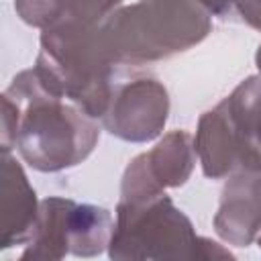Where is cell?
Segmentation results:
<instances>
[{
	"mask_svg": "<svg viewBox=\"0 0 261 261\" xmlns=\"http://www.w3.org/2000/svg\"><path fill=\"white\" fill-rule=\"evenodd\" d=\"M110 259H202V237L167 194L116 206Z\"/></svg>",
	"mask_w": 261,
	"mask_h": 261,
	"instance_id": "277c9868",
	"label": "cell"
},
{
	"mask_svg": "<svg viewBox=\"0 0 261 261\" xmlns=\"http://www.w3.org/2000/svg\"><path fill=\"white\" fill-rule=\"evenodd\" d=\"M120 4V0H63V18L82 24H102Z\"/></svg>",
	"mask_w": 261,
	"mask_h": 261,
	"instance_id": "5bb4252c",
	"label": "cell"
},
{
	"mask_svg": "<svg viewBox=\"0 0 261 261\" xmlns=\"http://www.w3.org/2000/svg\"><path fill=\"white\" fill-rule=\"evenodd\" d=\"M196 149L186 130L165 135L149 153H143L145 165L161 188L184 186L196 163Z\"/></svg>",
	"mask_w": 261,
	"mask_h": 261,
	"instance_id": "8fae6325",
	"label": "cell"
},
{
	"mask_svg": "<svg viewBox=\"0 0 261 261\" xmlns=\"http://www.w3.org/2000/svg\"><path fill=\"white\" fill-rule=\"evenodd\" d=\"M114 59L102 24L61 18L41 35V53L33 67L45 90L69 98L92 118L106 114L114 92Z\"/></svg>",
	"mask_w": 261,
	"mask_h": 261,
	"instance_id": "7a4b0ae2",
	"label": "cell"
},
{
	"mask_svg": "<svg viewBox=\"0 0 261 261\" xmlns=\"http://www.w3.org/2000/svg\"><path fill=\"white\" fill-rule=\"evenodd\" d=\"M114 220L106 208L73 202L67 222L69 253L77 257L100 255L112 239Z\"/></svg>",
	"mask_w": 261,
	"mask_h": 261,
	"instance_id": "7c38bea8",
	"label": "cell"
},
{
	"mask_svg": "<svg viewBox=\"0 0 261 261\" xmlns=\"http://www.w3.org/2000/svg\"><path fill=\"white\" fill-rule=\"evenodd\" d=\"M14 8L27 24L39 29L53 27L65 12L63 0H14Z\"/></svg>",
	"mask_w": 261,
	"mask_h": 261,
	"instance_id": "4fadbf2b",
	"label": "cell"
},
{
	"mask_svg": "<svg viewBox=\"0 0 261 261\" xmlns=\"http://www.w3.org/2000/svg\"><path fill=\"white\" fill-rule=\"evenodd\" d=\"M234 8L247 24L261 31V0H237Z\"/></svg>",
	"mask_w": 261,
	"mask_h": 261,
	"instance_id": "9a60e30c",
	"label": "cell"
},
{
	"mask_svg": "<svg viewBox=\"0 0 261 261\" xmlns=\"http://www.w3.org/2000/svg\"><path fill=\"white\" fill-rule=\"evenodd\" d=\"M2 249L24 245L31 241L39 206L35 190L29 186L27 175L16 159L8 153L2 157Z\"/></svg>",
	"mask_w": 261,
	"mask_h": 261,
	"instance_id": "ba28073f",
	"label": "cell"
},
{
	"mask_svg": "<svg viewBox=\"0 0 261 261\" xmlns=\"http://www.w3.org/2000/svg\"><path fill=\"white\" fill-rule=\"evenodd\" d=\"M167 90L155 77H139L116 84L102 124L122 141L147 143L155 139L167 120Z\"/></svg>",
	"mask_w": 261,
	"mask_h": 261,
	"instance_id": "5b68a950",
	"label": "cell"
},
{
	"mask_svg": "<svg viewBox=\"0 0 261 261\" xmlns=\"http://www.w3.org/2000/svg\"><path fill=\"white\" fill-rule=\"evenodd\" d=\"M73 200L51 196L39 204V218L20 259H61L69 253L67 222Z\"/></svg>",
	"mask_w": 261,
	"mask_h": 261,
	"instance_id": "30bf717a",
	"label": "cell"
},
{
	"mask_svg": "<svg viewBox=\"0 0 261 261\" xmlns=\"http://www.w3.org/2000/svg\"><path fill=\"white\" fill-rule=\"evenodd\" d=\"M210 27L198 0H141L114 10L102 33L114 63L141 65L198 45Z\"/></svg>",
	"mask_w": 261,
	"mask_h": 261,
	"instance_id": "3957f363",
	"label": "cell"
},
{
	"mask_svg": "<svg viewBox=\"0 0 261 261\" xmlns=\"http://www.w3.org/2000/svg\"><path fill=\"white\" fill-rule=\"evenodd\" d=\"M255 61H257V69H259V75H261V47L257 49V55H255Z\"/></svg>",
	"mask_w": 261,
	"mask_h": 261,
	"instance_id": "2e32d148",
	"label": "cell"
},
{
	"mask_svg": "<svg viewBox=\"0 0 261 261\" xmlns=\"http://www.w3.org/2000/svg\"><path fill=\"white\" fill-rule=\"evenodd\" d=\"M194 149L206 177L218 179L226 175L253 173L247 151L239 141L237 130L222 104L200 116Z\"/></svg>",
	"mask_w": 261,
	"mask_h": 261,
	"instance_id": "8992f818",
	"label": "cell"
},
{
	"mask_svg": "<svg viewBox=\"0 0 261 261\" xmlns=\"http://www.w3.org/2000/svg\"><path fill=\"white\" fill-rule=\"evenodd\" d=\"M4 94L22 108L16 149L35 169L59 171L73 167L96 147L100 137L96 118L49 94L35 69L20 71Z\"/></svg>",
	"mask_w": 261,
	"mask_h": 261,
	"instance_id": "6da1fadb",
	"label": "cell"
},
{
	"mask_svg": "<svg viewBox=\"0 0 261 261\" xmlns=\"http://www.w3.org/2000/svg\"><path fill=\"white\" fill-rule=\"evenodd\" d=\"M257 243H259V249H261V234L257 237Z\"/></svg>",
	"mask_w": 261,
	"mask_h": 261,
	"instance_id": "e0dca14e",
	"label": "cell"
},
{
	"mask_svg": "<svg viewBox=\"0 0 261 261\" xmlns=\"http://www.w3.org/2000/svg\"><path fill=\"white\" fill-rule=\"evenodd\" d=\"M255 173H261V75L247 77L222 102Z\"/></svg>",
	"mask_w": 261,
	"mask_h": 261,
	"instance_id": "9c48e42d",
	"label": "cell"
},
{
	"mask_svg": "<svg viewBox=\"0 0 261 261\" xmlns=\"http://www.w3.org/2000/svg\"><path fill=\"white\" fill-rule=\"evenodd\" d=\"M216 232L237 247H247L261 230V173L234 175L222 192L214 216Z\"/></svg>",
	"mask_w": 261,
	"mask_h": 261,
	"instance_id": "52a82bcc",
	"label": "cell"
}]
</instances>
